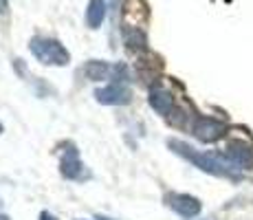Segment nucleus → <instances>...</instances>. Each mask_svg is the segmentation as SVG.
Here are the masks:
<instances>
[{"label":"nucleus","mask_w":253,"mask_h":220,"mask_svg":"<svg viewBox=\"0 0 253 220\" xmlns=\"http://www.w3.org/2000/svg\"><path fill=\"white\" fill-rule=\"evenodd\" d=\"M168 148L172 150L174 154L187 159L189 163H194L198 170H203V172L220 176V178L240 180V170H238L236 165L227 159V156H220L216 152H198V150H194L189 143H185V141H176V139H169Z\"/></svg>","instance_id":"f257e3e1"},{"label":"nucleus","mask_w":253,"mask_h":220,"mask_svg":"<svg viewBox=\"0 0 253 220\" xmlns=\"http://www.w3.org/2000/svg\"><path fill=\"white\" fill-rule=\"evenodd\" d=\"M29 48L36 55V60L42 64L66 66L71 62V53L66 51V46L60 40H53V38H33L29 42Z\"/></svg>","instance_id":"f03ea898"},{"label":"nucleus","mask_w":253,"mask_h":220,"mask_svg":"<svg viewBox=\"0 0 253 220\" xmlns=\"http://www.w3.org/2000/svg\"><path fill=\"white\" fill-rule=\"evenodd\" d=\"M192 132L203 143H213V141L225 136L227 126L218 119H211V117H196V121L192 124Z\"/></svg>","instance_id":"7ed1b4c3"},{"label":"nucleus","mask_w":253,"mask_h":220,"mask_svg":"<svg viewBox=\"0 0 253 220\" xmlns=\"http://www.w3.org/2000/svg\"><path fill=\"white\" fill-rule=\"evenodd\" d=\"M225 156L238 170H251L253 168V143H249L245 139H231L225 148Z\"/></svg>","instance_id":"20e7f679"},{"label":"nucleus","mask_w":253,"mask_h":220,"mask_svg":"<svg viewBox=\"0 0 253 220\" xmlns=\"http://www.w3.org/2000/svg\"><path fill=\"white\" fill-rule=\"evenodd\" d=\"M95 99L104 106H126L132 99V92H130V88L126 86L124 82H115V84H110V86L97 88Z\"/></svg>","instance_id":"39448f33"},{"label":"nucleus","mask_w":253,"mask_h":220,"mask_svg":"<svg viewBox=\"0 0 253 220\" xmlns=\"http://www.w3.org/2000/svg\"><path fill=\"white\" fill-rule=\"evenodd\" d=\"M60 172H62L64 178H69V180H82L84 176H88L73 143L66 145V152H64V156H62V163H60Z\"/></svg>","instance_id":"423d86ee"},{"label":"nucleus","mask_w":253,"mask_h":220,"mask_svg":"<svg viewBox=\"0 0 253 220\" xmlns=\"http://www.w3.org/2000/svg\"><path fill=\"white\" fill-rule=\"evenodd\" d=\"M84 75L88 77V80L92 82H99V80H113V77H117L119 80V75L121 77H126V68L124 66H110L108 62H99V60H90L88 64L84 66ZM119 82H124V80H119Z\"/></svg>","instance_id":"0eeeda50"},{"label":"nucleus","mask_w":253,"mask_h":220,"mask_svg":"<svg viewBox=\"0 0 253 220\" xmlns=\"http://www.w3.org/2000/svg\"><path fill=\"white\" fill-rule=\"evenodd\" d=\"M165 203L183 218H194L201 214V200L189 196V194H168Z\"/></svg>","instance_id":"6e6552de"},{"label":"nucleus","mask_w":253,"mask_h":220,"mask_svg":"<svg viewBox=\"0 0 253 220\" xmlns=\"http://www.w3.org/2000/svg\"><path fill=\"white\" fill-rule=\"evenodd\" d=\"M150 106L159 112V115H169L174 108V95L165 88H152L150 90Z\"/></svg>","instance_id":"1a4fd4ad"},{"label":"nucleus","mask_w":253,"mask_h":220,"mask_svg":"<svg viewBox=\"0 0 253 220\" xmlns=\"http://www.w3.org/2000/svg\"><path fill=\"white\" fill-rule=\"evenodd\" d=\"M106 20V0H90L86 9V22L90 29H99Z\"/></svg>","instance_id":"9d476101"},{"label":"nucleus","mask_w":253,"mask_h":220,"mask_svg":"<svg viewBox=\"0 0 253 220\" xmlns=\"http://www.w3.org/2000/svg\"><path fill=\"white\" fill-rule=\"evenodd\" d=\"M124 42L128 44V48L132 53H141L148 48L145 46V36L139 27H126L124 29Z\"/></svg>","instance_id":"9b49d317"},{"label":"nucleus","mask_w":253,"mask_h":220,"mask_svg":"<svg viewBox=\"0 0 253 220\" xmlns=\"http://www.w3.org/2000/svg\"><path fill=\"white\" fill-rule=\"evenodd\" d=\"M40 220H55V216H51L48 212H42L40 214Z\"/></svg>","instance_id":"f8f14e48"},{"label":"nucleus","mask_w":253,"mask_h":220,"mask_svg":"<svg viewBox=\"0 0 253 220\" xmlns=\"http://www.w3.org/2000/svg\"><path fill=\"white\" fill-rule=\"evenodd\" d=\"M97 220H110V218H104V216H99V218H97Z\"/></svg>","instance_id":"ddd939ff"},{"label":"nucleus","mask_w":253,"mask_h":220,"mask_svg":"<svg viewBox=\"0 0 253 220\" xmlns=\"http://www.w3.org/2000/svg\"><path fill=\"white\" fill-rule=\"evenodd\" d=\"M0 220H9V218L7 216H0Z\"/></svg>","instance_id":"4468645a"},{"label":"nucleus","mask_w":253,"mask_h":220,"mask_svg":"<svg viewBox=\"0 0 253 220\" xmlns=\"http://www.w3.org/2000/svg\"><path fill=\"white\" fill-rule=\"evenodd\" d=\"M0 132H2V126H0Z\"/></svg>","instance_id":"2eb2a0df"}]
</instances>
